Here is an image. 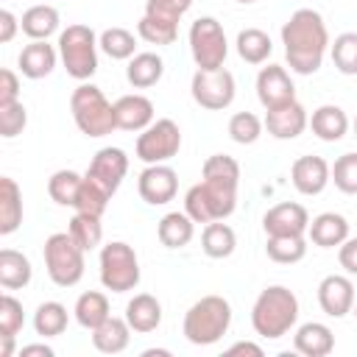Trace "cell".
Instances as JSON below:
<instances>
[{"mask_svg":"<svg viewBox=\"0 0 357 357\" xmlns=\"http://www.w3.org/2000/svg\"><path fill=\"white\" fill-rule=\"evenodd\" d=\"M265 254L279 265H296L307 257V234H279L265 240Z\"/></svg>","mask_w":357,"mask_h":357,"instance_id":"35","label":"cell"},{"mask_svg":"<svg viewBox=\"0 0 357 357\" xmlns=\"http://www.w3.org/2000/svg\"><path fill=\"white\" fill-rule=\"evenodd\" d=\"M332 181L340 192L357 195V151L340 153L332 165Z\"/></svg>","mask_w":357,"mask_h":357,"instance_id":"46","label":"cell"},{"mask_svg":"<svg viewBox=\"0 0 357 357\" xmlns=\"http://www.w3.org/2000/svg\"><path fill=\"white\" fill-rule=\"evenodd\" d=\"M234 47H237V56L245 64H265L268 56L273 53V42L262 28H243L237 33Z\"/></svg>","mask_w":357,"mask_h":357,"instance_id":"33","label":"cell"},{"mask_svg":"<svg viewBox=\"0 0 357 357\" xmlns=\"http://www.w3.org/2000/svg\"><path fill=\"white\" fill-rule=\"evenodd\" d=\"M81 181H84L81 173L64 167V170H56V173L47 178V192H50V198H53L59 206H75Z\"/></svg>","mask_w":357,"mask_h":357,"instance_id":"42","label":"cell"},{"mask_svg":"<svg viewBox=\"0 0 357 357\" xmlns=\"http://www.w3.org/2000/svg\"><path fill=\"white\" fill-rule=\"evenodd\" d=\"M237 206V190H226L209 181H198L184 192V212L195 223H212L226 220Z\"/></svg>","mask_w":357,"mask_h":357,"instance_id":"8","label":"cell"},{"mask_svg":"<svg viewBox=\"0 0 357 357\" xmlns=\"http://www.w3.org/2000/svg\"><path fill=\"white\" fill-rule=\"evenodd\" d=\"M59 59L67 70L70 78L75 81H89L98 70V33L84 25V22H73L59 33Z\"/></svg>","mask_w":357,"mask_h":357,"instance_id":"5","label":"cell"},{"mask_svg":"<svg viewBox=\"0 0 357 357\" xmlns=\"http://www.w3.org/2000/svg\"><path fill=\"white\" fill-rule=\"evenodd\" d=\"M165 75V61L159 53L153 50H142V53H134L126 64V81L134 86V89H151L162 81Z\"/></svg>","mask_w":357,"mask_h":357,"instance_id":"22","label":"cell"},{"mask_svg":"<svg viewBox=\"0 0 357 357\" xmlns=\"http://www.w3.org/2000/svg\"><path fill=\"white\" fill-rule=\"evenodd\" d=\"M351 128H354V139H357V117H354V123H351Z\"/></svg>","mask_w":357,"mask_h":357,"instance_id":"54","label":"cell"},{"mask_svg":"<svg viewBox=\"0 0 357 357\" xmlns=\"http://www.w3.org/2000/svg\"><path fill=\"white\" fill-rule=\"evenodd\" d=\"M231 326V304L229 298L209 293L201 296L187 312H184V337L192 346H212L218 343Z\"/></svg>","mask_w":357,"mask_h":357,"instance_id":"3","label":"cell"},{"mask_svg":"<svg viewBox=\"0 0 357 357\" xmlns=\"http://www.w3.org/2000/svg\"><path fill=\"white\" fill-rule=\"evenodd\" d=\"M181 148V128L176 120L170 117H159L153 120L145 131H139L137 137V159L145 162V165H162V162H170Z\"/></svg>","mask_w":357,"mask_h":357,"instance_id":"10","label":"cell"},{"mask_svg":"<svg viewBox=\"0 0 357 357\" xmlns=\"http://www.w3.org/2000/svg\"><path fill=\"white\" fill-rule=\"evenodd\" d=\"M33 268L31 259L17 251V248H3L0 251V284L3 290H22L31 284Z\"/></svg>","mask_w":357,"mask_h":357,"instance_id":"29","label":"cell"},{"mask_svg":"<svg viewBox=\"0 0 357 357\" xmlns=\"http://www.w3.org/2000/svg\"><path fill=\"white\" fill-rule=\"evenodd\" d=\"M131 332H134V329L128 326L126 315H123V318L109 315L100 326L92 329V346H95L100 354H120V351L128 349V343H131Z\"/></svg>","mask_w":357,"mask_h":357,"instance_id":"24","label":"cell"},{"mask_svg":"<svg viewBox=\"0 0 357 357\" xmlns=\"http://www.w3.org/2000/svg\"><path fill=\"white\" fill-rule=\"evenodd\" d=\"M98 45H100V50H103L109 59H114V61H128V59L137 53V36H134L128 28H120V25L100 31V33H98Z\"/></svg>","mask_w":357,"mask_h":357,"instance_id":"37","label":"cell"},{"mask_svg":"<svg viewBox=\"0 0 357 357\" xmlns=\"http://www.w3.org/2000/svg\"><path fill=\"white\" fill-rule=\"evenodd\" d=\"M282 45L287 67L298 75H312L321 70L329 50V31L315 8H296L282 25Z\"/></svg>","mask_w":357,"mask_h":357,"instance_id":"1","label":"cell"},{"mask_svg":"<svg viewBox=\"0 0 357 357\" xmlns=\"http://www.w3.org/2000/svg\"><path fill=\"white\" fill-rule=\"evenodd\" d=\"M142 357H170V351L167 349H145Z\"/></svg>","mask_w":357,"mask_h":357,"instance_id":"53","label":"cell"},{"mask_svg":"<svg viewBox=\"0 0 357 357\" xmlns=\"http://www.w3.org/2000/svg\"><path fill=\"white\" fill-rule=\"evenodd\" d=\"M357 293H354V282L346 273H329L321 279L318 284V304L329 318H343L354 310Z\"/></svg>","mask_w":357,"mask_h":357,"instance_id":"14","label":"cell"},{"mask_svg":"<svg viewBox=\"0 0 357 357\" xmlns=\"http://www.w3.org/2000/svg\"><path fill=\"white\" fill-rule=\"evenodd\" d=\"M226 354H254V357H262V346L254 343V340H237L234 346H229Z\"/></svg>","mask_w":357,"mask_h":357,"instance_id":"51","label":"cell"},{"mask_svg":"<svg viewBox=\"0 0 357 357\" xmlns=\"http://www.w3.org/2000/svg\"><path fill=\"white\" fill-rule=\"evenodd\" d=\"M257 98L265 106V112L296 100V86H293V78H290L287 67H282V64L262 67L257 73Z\"/></svg>","mask_w":357,"mask_h":357,"instance_id":"13","label":"cell"},{"mask_svg":"<svg viewBox=\"0 0 357 357\" xmlns=\"http://www.w3.org/2000/svg\"><path fill=\"white\" fill-rule=\"evenodd\" d=\"M17 31H22V28H20V17H17L14 11L3 8V11H0V45H8V42L17 36Z\"/></svg>","mask_w":357,"mask_h":357,"instance_id":"50","label":"cell"},{"mask_svg":"<svg viewBox=\"0 0 357 357\" xmlns=\"http://www.w3.org/2000/svg\"><path fill=\"white\" fill-rule=\"evenodd\" d=\"M20 354L22 357H31V354H42V357H53L56 351L47 346V343H28V346H22L20 349Z\"/></svg>","mask_w":357,"mask_h":357,"instance_id":"52","label":"cell"},{"mask_svg":"<svg viewBox=\"0 0 357 357\" xmlns=\"http://www.w3.org/2000/svg\"><path fill=\"white\" fill-rule=\"evenodd\" d=\"M126 173H128V156H126L123 148H114V145L100 148V151L92 156L89 167H86V176L95 178L100 187H106L112 195L120 190Z\"/></svg>","mask_w":357,"mask_h":357,"instance_id":"16","label":"cell"},{"mask_svg":"<svg viewBox=\"0 0 357 357\" xmlns=\"http://www.w3.org/2000/svg\"><path fill=\"white\" fill-rule=\"evenodd\" d=\"M296 321H298V298L284 284H268L251 307V326L265 340L284 337L296 326Z\"/></svg>","mask_w":357,"mask_h":357,"instance_id":"2","label":"cell"},{"mask_svg":"<svg viewBox=\"0 0 357 357\" xmlns=\"http://www.w3.org/2000/svg\"><path fill=\"white\" fill-rule=\"evenodd\" d=\"M262 123H265V128H268V134L273 139H296L310 126V114L298 100H290L284 106L268 109Z\"/></svg>","mask_w":357,"mask_h":357,"instance_id":"18","label":"cell"},{"mask_svg":"<svg viewBox=\"0 0 357 357\" xmlns=\"http://www.w3.org/2000/svg\"><path fill=\"white\" fill-rule=\"evenodd\" d=\"M70 112H73V120L78 126V131L84 137H106L117 128V120H114V103L103 95L100 86H95L92 81H81L73 95H70Z\"/></svg>","mask_w":357,"mask_h":357,"instance_id":"4","label":"cell"},{"mask_svg":"<svg viewBox=\"0 0 357 357\" xmlns=\"http://www.w3.org/2000/svg\"><path fill=\"white\" fill-rule=\"evenodd\" d=\"M22 223V190L11 176H0V234H14Z\"/></svg>","mask_w":357,"mask_h":357,"instance_id":"28","label":"cell"},{"mask_svg":"<svg viewBox=\"0 0 357 357\" xmlns=\"http://www.w3.org/2000/svg\"><path fill=\"white\" fill-rule=\"evenodd\" d=\"M20 100V78L14 70H0V103Z\"/></svg>","mask_w":357,"mask_h":357,"instance_id":"49","label":"cell"},{"mask_svg":"<svg viewBox=\"0 0 357 357\" xmlns=\"http://www.w3.org/2000/svg\"><path fill=\"white\" fill-rule=\"evenodd\" d=\"M337 262L349 276H357V237H346L337 245Z\"/></svg>","mask_w":357,"mask_h":357,"instance_id":"48","label":"cell"},{"mask_svg":"<svg viewBox=\"0 0 357 357\" xmlns=\"http://www.w3.org/2000/svg\"><path fill=\"white\" fill-rule=\"evenodd\" d=\"M137 36H139L142 42H148V45L165 47V45H173V42L178 39V22L142 14L139 22H137Z\"/></svg>","mask_w":357,"mask_h":357,"instance_id":"38","label":"cell"},{"mask_svg":"<svg viewBox=\"0 0 357 357\" xmlns=\"http://www.w3.org/2000/svg\"><path fill=\"white\" fill-rule=\"evenodd\" d=\"M59 25H61L59 8L47 6V3H36V6L25 8L20 17V28L28 39H50L53 33H61Z\"/></svg>","mask_w":357,"mask_h":357,"instance_id":"25","label":"cell"},{"mask_svg":"<svg viewBox=\"0 0 357 357\" xmlns=\"http://www.w3.org/2000/svg\"><path fill=\"white\" fill-rule=\"evenodd\" d=\"M201 176H204V181L218 184V187H226V190H237L240 187V165L229 153H212V156H206V162L201 167Z\"/></svg>","mask_w":357,"mask_h":357,"instance_id":"34","label":"cell"},{"mask_svg":"<svg viewBox=\"0 0 357 357\" xmlns=\"http://www.w3.org/2000/svg\"><path fill=\"white\" fill-rule=\"evenodd\" d=\"M190 53L198 70H220L229 56L226 31L215 17H198L190 25Z\"/></svg>","mask_w":357,"mask_h":357,"instance_id":"9","label":"cell"},{"mask_svg":"<svg viewBox=\"0 0 357 357\" xmlns=\"http://www.w3.org/2000/svg\"><path fill=\"white\" fill-rule=\"evenodd\" d=\"M262 128H265V123L254 112H234L229 117V137L237 145H254L262 137Z\"/></svg>","mask_w":357,"mask_h":357,"instance_id":"43","label":"cell"},{"mask_svg":"<svg viewBox=\"0 0 357 357\" xmlns=\"http://www.w3.org/2000/svg\"><path fill=\"white\" fill-rule=\"evenodd\" d=\"M56 61H59V47L50 45L47 39H31L17 56L20 73L31 81H39V78L50 75L56 70Z\"/></svg>","mask_w":357,"mask_h":357,"instance_id":"19","label":"cell"},{"mask_svg":"<svg viewBox=\"0 0 357 357\" xmlns=\"http://www.w3.org/2000/svg\"><path fill=\"white\" fill-rule=\"evenodd\" d=\"M70 324V312L61 301H42L33 312V332L39 337H56L67 329Z\"/></svg>","mask_w":357,"mask_h":357,"instance_id":"36","label":"cell"},{"mask_svg":"<svg viewBox=\"0 0 357 357\" xmlns=\"http://www.w3.org/2000/svg\"><path fill=\"white\" fill-rule=\"evenodd\" d=\"M126 321L139 335L153 332L162 324V304H159V298L151 296V293H137L126 304Z\"/></svg>","mask_w":357,"mask_h":357,"instance_id":"27","label":"cell"},{"mask_svg":"<svg viewBox=\"0 0 357 357\" xmlns=\"http://www.w3.org/2000/svg\"><path fill=\"white\" fill-rule=\"evenodd\" d=\"M67 231L73 234V240L84 248V251H92L100 245L103 240V223L98 215H86V212H75L67 223Z\"/></svg>","mask_w":357,"mask_h":357,"instance_id":"39","label":"cell"},{"mask_svg":"<svg viewBox=\"0 0 357 357\" xmlns=\"http://www.w3.org/2000/svg\"><path fill=\"white\" fill-rule=\"evenodd\" d=\"M195 234V220L187 212H167L159 226H156V237L165 248H184Z\"/></svg>","mask_w":357,"mask_h":357,"instance_id":"30","label":"cell"},{"mask_svg":"<svg viewBox=\"0 0 357 357\" xmlns=\"http://www.w3.org/2000/svg\"><path fill=\"white\" fill-rule=\"evenodd\" d=\"M84 248L73 240L70 231H56L45 240L42 257H45V271L53 284L59 287H75L84 276Z\"/></svg>","mask_w":357,"mask_h":357,"instance_id":"6","label":"cell"},{"mask_svg":"<svg viewBox=\"0 0 357 357\" xmlns=\"http://www.w3.org/2000/svg\"><path fill=\"white\" fill-rule=\"evenodd\" d=\"M137 190H139V198L151 206H162L167 201L176 198L178 192V173L162 162V165H145V170L139 173L137 178Z\"/></svg>","mask_w":357,"mask_h":357,"instance_id":"12","label":"cell"},{"mask_svg":"<svg viewBox=\"0 0 357 357\" xmlns=\"http://www.w3.org/2000/svg\"><path fill=\"white\" fill-rule=\"evenodd\" d=\"M351 312H354V318H357V301H354V310H351Z\"/></svg>","mask_w":357,"mask_h":357,"instance_id":"56","label":"cell"},{"mask_svg":"<svg viewBox=\"0 0 357 357\" xmlns=\"http://www.w3.org/2000/svg\"><path fill=\"white\" fill-rule=\"evenodd\" d=\"M98 265H100V284L112 293H128L139 284L137 251L123 240H112V243L100 245Z\"/></svg>","mask_w":357,"mask_h":357,"instance_id":"7","label":"cell"},{"mask_svg":"<svg viewBox=\"0 0 357 357\" xmlns=\"http://www.w3.org/2000/svg\"><path fill=\"white\" fill-rule=\"evenodd\" d=\"M73 315H75L78 326H84V329L92 332L95 326H100V324L112 315V307H109L106 293H100V290H86V293H81L78 301H75V307H73Z\"/></svg>","mask_w":357,"mask_h":357,"instance_id":"32","label":"cell"},{"mask_svg":"<svg viewBox=\"0 0 357 357\" xmlns=\"http://www.w3.org/2000/svg\"><path fill=\"white\" fill-rule=\"evenodd\" d=\"M22 326H25L22 301L14 298L11 293H3L0 296V337H17Z\"/></svg>","mask_w":357,"mask_h":357,"instance_id":"44","label":"cell"},{"mask_svg":"<svg viewBox=\"0 0 357 357\" xmlns=\"http://www.w3.org/2000/svg\"><path fill=\"white\" fill-rule=\"evenodd\" d=\"M28 126V109L22 100H11V103H0V137L3 139H14L25 131Z\"/></svg>","mask_w":357,"mask_h":357,"instance_id":"45","label":"cell"},{"mask_svg":"<svg viewBox=\"0 0 357 357\" xmlns=\"http://www.w3.org/2000/svg\"><path fill=\"white\" fill-rule=\"evenodd\" d=\"M262 229L265 237H279V234H307L310 229V215L301 204L296 201H282L273 204L262 215Z\"/></svg>","mask_w":357,"mask_h":357,"instance_id":"17","label":"cell"},{"mask_svg":"<svg viewBox=\"0 0 357 357\" xmlns=\"http://www.w3.org/2000/svg\"><path fill=\"white\" fill-rule=\"evenodd\" d=\"M114 120H117L120 131H145L156 120L153 100L139 95V92L123 95L114 100Z\"/></svg>","mask_w":357,"mask_h":357,"instance_id":"20","label":"cell"},{"mask_svg":"<svg viewBox=\"0 0 357 357\" xmlns=\"http://www.w3.org/2000/svg\"><path fill=\"white\" fill-rule=\"evenodd\" d=\"M290 181L301 195H321L332 181V165L315 153L298 156L290 165Z\"/></svg>","mask_w":357,"mask_h":357,"instance_id":"15","label":"cell"},{"mask_svg":"<svg viewBox=\"0 0 357 357\" xmlns=\"http://www.w3.org/2000/svg\"><path fill=\"white\" fill-rule=\"evenodd\" d=\"M190 95L201 109L209 112H223L231 106L234 95H237V84L234 75L220 67V70H195L192 81H190Z\"/></svg>","mask_w":357,"mask_h":357,"instance_id":"11","label":"cell"},{"mask_svg":"<svg viewBox=\"0 0 357 357\" xmlns=\"http://www.w3.org/2000/svg\"><path fill=\"white\" fill-rule=\"evenodd\" d=\"M109 201H112V192L84 173V181H81V190H78V198H75V206L73 209L103 218V212L109 209Z\"/></svg>","mask_w":357,"mask_h":357,"instance_id":"40","label":"cell"},{"mask_svg":"<svg viewBox=\"0 0 357 357\" xmlns=\"http://www.w3.org/2000/svg\"><path fill=\"white\" fill-rule=\"evenodd\" d=\"M293 346H296V351L304 354V357H326V354H332V349H335V335H332V329H329L326 324H321V321H307V324L296 326V332H293Z\"/></svg>","mask_w":357,"mask_h":357,"instance_id":"21","label":"cell"},{"mask_svg":"<svg viewBox=\"0 0 357 357\" xmlns=\"http://www.w3.org/2000/svg\"><path fill=\"white\" fill-rule=\"evenodd\" d=\"M310 128L321 142H337L349 131V114L335 103H324L310 114Z\"/></svg>","mask_w":357,"mask_h":357,"instance_id":"26","label":"cell"},{"mask_svg":"<svg viewBox=\"0 0 357 357\" xmlns=\"http://www.w3.org/2000/svg\"><path fill=\"white\" fill-rule=\"evenodd\" d=\"M307 237L318 248H337L349 237V220L340 212H321L310 220Z\"/></svg>","mask_w":357,"mask_h":357,"instance_id":"23","label":"cell"},{"mask_svg":"<svg viewBox=\"0 0 357 357\" xmlns=\"http://www.w3.org/2000/svg\"><path fill=\"white\" fill-rule=\"evenodd\" d=\"M190 6H192V0H145V14L178 22L190 11Z\"/></svg>","mask_w":357,"mask_h":357,"instance_id":"47","label":"cell"},{"mask_svg":"<svg viewBox=\"0 0 357 357\" xmlns=\"http://www.w3.org/2000/svg\"><path fill=\"white\" fill-rule=\"evenodd\" d=\"M329 56L337 73L357 75V31H343L329 42Z\"/></svg>","mask_w":357,"mask_h":357,"instance_id":"41","label":"cell"},{"mask_svg":"<svg viewBox=\"0 0 357 357\" xmlns=\"http://www.w3.org/2000/svg\"><path fill=\"white\" fill-rule=\"evenodd\" d=\"M237 3H257V0H237Z\"/></svg>","mask_w":357,"mask_h":357,"instance_id":"55","label":"cell"},{"mask_svg":"<svg viewBox=\"0 0 357 357\" xmlns=\"http://www.w3.org/2000/svg\"><path fill=\"white\" fill-rule=\"evenodd\" d=\"M201 248L206 257L212 259H226L234 254L237 248V234L229 223L223 220H212V223H204V231H201Z\"/></svg>","mask_w":357,"mask_h":357,"instance_id":"31","label":"cell"}]
</instances>
